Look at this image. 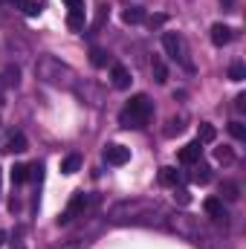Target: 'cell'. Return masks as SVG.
Here are the masks:
<instances>
[{"mask_svg": "<svg viewBox=\"0 0 246 249\" xmlns=\"http://www.w3.org/2000/svg\"><path fill=\"white\" fill-rule=\"evenodd\" d=\"M18 81H20V70H18V67H6L3 84H6V87H18Z\"/></svg>", "mask_w": 246, "mask_h": 249, "instance_id": "ffe728a7", "label": "cell"}, {"mask_svg": "<svg viewBox=\"0 0 246 249\" xmlns=\"http://www.w3.org/2000/svg\"><path fill=\"white\" fill-rule=\"evenodd\" d=\"M159 183H162V186H174L177 188V183H180V171L171 168V165H165V168L159 171Z\"/></svg>", "mask_w": 246, "mask_h": 249, "instance_id": "30bf717a", "label": "cell"}, {"mask_svg": "<svg viewBox=\"0 0 246 249\" xmlns=\"http://www.w3.org/2000/svg\"><path fill=\"white\" fill-rule=\"evenodd\" d=\"M162 47H165V55L168 58H183V41H180V35L177 32H165L162 35Z\"/></svg>", "mask_w": 246, "mask_h": 249, "instance_id": "277c9868", "label": "cell"}, {"mask_svg": "<svg viewBox=\"0 0 246 249\" xmlns=\"http://www.w3.org/2000/svg\"><path fill=\"white\" fill-rule=\"evenodd\" d=\"M151 70H154V81L157 84H165L168 81V67L162 64V58H154L151 61Z\"/></svg>", "mask_w": 246, "mask_h": 249, "instance_id": "8fae6325", "label": "cell"}, {"mask_svg": "<svg viewBox=\"0 0 246 249\" xmlns=\"http://www.w3.org/2000/svg\"><path fill=\"white\" fill-rule=\"evenodd\" d=\"M232 38H235V29L232 26H226V23H214L211 26V44L214 47H226Z\"/></svg>", "mask_w": 246, "mask_h": 249, "instance_id": "8992f818", "label": "cell"}, {"mask_svg": "<svg viewBox=\"0 0 246 249\" xmlns=\"http://www.w3.org/2000/svg\"><path fill=\"white\" fill-rule=\"evenodd\" d=\"M78 168H81V157H78V154H70V157L61 162V171H64V174H75Z\"/></svg>", "mask_w": 246, "mask_h": 249, "instance_id": "9a60e30c", "label": "cell"}, {"mask_svg": "<svg viewBox=\"0 0 246 249\" xmlns=\"http://www.w3.org/2000/svg\"><path fill=\"white\" fill-rule=\"evenodd\" d=\"M84 209H87V194H84V191H75V194H72V200H70V206L58 214V226L72 223V217H75V214H81Z\"/></svg>", "mask_w": 246, "mask_h": 249, "instance_id": "7a4b0ae2", "label": "cell"}, {"mask_svg": "<svg viewBox=\"0 0 246 249\" xmlns=\"http://www.w3.org/2000/svg\"><path fill=\"white\" fill-rule=\"evenodd\" d=\"M214 136H217V130H214L209 122L200 124V136H197V142H214Z\"/></svg>", "mask_w": 246, "mask_h": 249, "instance_id": "d6986e66", "label": "cell"}, {"mask_svg": "<svg viewBox=\"0 0 246 249\" xmlns=\"http://www.w3.org/2000/svg\"><path fill=\"white\" fill-rule=\"evenodd\" d=\"M107 18H110V6H107V3H102V6H99V12H96V20H93V29H102Z\"/></svg>", "mask_w": 246, "mask_h": 249, "instance_id": "ac0fdd59", "label": "cell"}, {"mask_svg": "<svg viewBox=\"0 0 246 249\" xmlns=\"http://www.w3.org/2000/svg\"><path fill=\"white\" fill-rule=\"evenodd\" d=\"M232 3H235V0H223V6H232Z\"/></svg>", "mask_w": 246, "mask_h": 249, "instance_id": "d6a6232c", "label": "cell"}, {"mask_svg": "<svg viewBox=\"0 0 246 249\" xmlns=\"http://www.w3.org/2000/svg\"><path fill=\"white\" fill-rule=\"evenodd\" d=\"M90 64L93 67H105L107 64V53L105 50H90Z\"/></svg>", "mask_w": 246, "mask_h": 249, "instance_id": "603a6c76", "label": "cell"}, {"mask_svg": "<svg viewBox=\"0 0 246 249\" xmlns=\"http://www.w3.org/2000/svg\"><path fill=\"white\" fill-rule=\"evenodd\" d=\"M148 23L151 26H162L165 23V15H154V18H148Z\"/></svg>", "mask_w": 246, "mask_h": 249, "instance_id": "83f0119b", "label": "cell"}, {"mask_svg": "<svg viewBox=\"0 0 246 249\" xmlns=\"http://www.w3.org/2000/svg\"><path fill=\"white\" fill-rule=\"evenodd\" d=\"M229 78H232V81H244L246 78V67L244 64H232V67H229Z\"/></svg>", "mask_w": 246, "mask_h": 249, "instance_id": "cb8c5ba5", "label": "cell"}, {"mask_svg": "<svg viewBox=\"0 0 246 249\" xmlns=\"http://www.w3.org/2000/svg\"><path fill=\"white\" fill-rule=\"evenodd\" d=\"M122 20L124 23H130V26H133V23H142V20H145V12H142L139 6H130V9H124L122 12Z\"/></svg>", "mask_w": 246, "mask_h": 249, "instance_id": "7c38bea8", "label": "cell"}, {"mask_svg": "<svg viewBox=\"0 0 246 249\" xmlns=\"http://www.w3.org/2000/svg\"><path fill=\"white\" fill-rule=\"evenodd\" d=\"M235 102H238V110H246V96H244V93H241V96H238Z\"/></svg>", "mask_w": 246, "mask_h": 249, "instance_id": "f546056e", "label": "cell"}, {"mask_svg": "<svg viewBox=\"0 0 246 249\" xmlns=\"http://www.w3.org/2000/svg\"><path fill=\"white\" fill-rule=\"evenodd\" d=\"M180 130H183V122H180V119H171L168 127H165V136H174V133H180Z\"/></svg>", "mask_w": 246, "mask_h": 249, "instance_id": "4316f807", "label": "cell"}, {"mask_svg": "<svg viewBox=\"0 0 246 249\" xmlns=\"http://www.w3.org/2000/svg\"><path fill=\"white\" fill-rule=\"evenodd\" d=\"M214 160H217V162H226V165H229V162L235 160V154H232V148H226V145H223V148H214Z\"/></svg>", "mask_w": 246, "mask_h": 249, "instance_id": "44dd1931", "label": "cell"}, {"mask_svg": "<svg viewBox=\"0 0 246 249\" xmlns=\"http://www.w3.org/2000/svg\"><path fill=\"white\" fill-rule=\"evenodd\" d=\"M26 180H29V165H15V168H12V183L20 186V183H26Z\"/></svg>", "mask_w": 246, "mask_h": 249, "instance_id": "2e32d148", "label": "cell"}, {"mask_svg": "<svg viewBox=\"0 0 246 249\" xmlns=\"http://www.w3.org/2000/svg\"><path fill=\"white\" fill-rule=\"evenodd\" d=\"M105 160H107V165H124L130 160V148H124V145H107L105 148Z\"/></svg>", "mask_w": 246, "mask_h": 249, "instance_id": "5b68a950", "label": "cell"}, {"mask_svg": "<svg viewBox=\"0 0 246 249\" xmlns=\"http://www.w3.org/2000/svg\"><path fill=\"white\" fill-rule=\"evenodd\" d=\"M191 180H194L197 186H206V183L211 180V168H209V165H197V168L191 171Z\"/></svg>", "mask_w": 246, "mask_h": 249, "instance_id": "5bb4252c", "label": "cell"}, {"mask_svg": "<svg viewBox=\"0 0 246 249\" xmlns=\"http://www.w3.org/2000/svg\"><path fill=\"white\" fill-rule=\"evenodd\" d=\"M229 133H232L235 139H246V127H244V122H232V124H229Z\"/></svg>", "mask_w": 246, "mask_h": 249, "instance_id": "d4e9b609", "label": "cell"}, {"mask_svg": "<svg viewBox=\"0 0 246 249\" xmlns=\"http://www.w3.org/2000/svg\"><path fill=\"white\" fill-rule=\"evenodd\" d=\"M200 154H203V142L194 139V142H188L183 151H180V162H183V165H191V162L200 160Z\"/></svg>", "mask_w": 246, "mask_h": 249, "instance_id": "9c48e42d", "label": "cell"}, {"mask_svg": "<svg viewBox=\"0 0 246 249\" xmlns=\"http://www.w3.org/2000/svg\"><path fill=\"white\" fill-rule=\"evenodd\" d=\"M220 191H223L226 200H238V197H241V186H238V183H223Z\"/></svg>", "mask_w": 246, "mask_h": 249, "instance_id": "7402d4cb", "label": "cell"}, {"mask_svg": "<svg viewBox=\"0 0 246 249\" xmlns=\"http://www.w3.org/2000/svg\"><path fill=\"white\" fill-rule=\"evenodd\" d=\"M12 249H23V241H15V247Z\"/></svg>", "mask_w": 246, "mask_h": 249, "instance_id": "1f68e13d", "label": "cell"}, {"mask_svg": "<svg viewBox=\"0 0 246 249\" xmlns=\"http://www.w3.org/2000/svg\"><path fill=\"white\" fill-rule=\"evenodd\" d=\"M67 26H70V29H84V9H70Z\"/></svg>", "mask_w": 246, "mask_h": 249, "instance_id": "4fadbf2b", "label": "cell"}, {"mask_svg": "<svg viewBox=\"0 0 246 249\" xmlns=\"http://www.w3.org/2000/svg\"><path fill=\"white\" fill-rule=\"evenodd\" d=\"M26 148H29V142H26V136H23L20 130H18V133H12V136L6 139V145H3V151H6V154H23Z\"/></svg>", "mask_w": 246, "mask_h": 249, "instance_id": "ba28073f", "label": "cell"}, {"mask_svg": "<svg viewBox=\"0 0 246 249\" xmlns=\"http://www.w3.org/2000/svg\"><path fill=\"white\" fill-rule=\"evenodd\" d=\"M151 113H154L151 99H148L145 93H136V96L127 102V107L119 113V124H122V127H133V130H139V127L148 124Z\"/></svg>", "mask_w": 246, "mask_h": 249, "instance_id": "6da1fadb", "label": "cell"}, {"mask_svg": "<svg viewBox=\"0 0 246 249\" xmlns=\"http://www.w3.org/2000/svg\"><path fill=\"white\" fill-rule=\"evenodd\" d=\"M110 78H113V87L116 90H127L130 87V72H127V67H122V64H113L110 67Z\"/></svg>", "mask_w": 246, "mask_h": 249, "instance_id": "52a82bcc", "label": "cell"}, {"mask_svg": "<svg viewBox=\"0 0 246 249\" xmlns=\"http://www.w3.org/2000/svg\"><path fill=\"white\" fill-rule=\"evenodd\" d=\"M18 3H20V9H23L29 18L41 15V9H44V3H38V0H18Z\"/></svg>", "mask_w": 246, "mask_h": 249, "instance_id": "e0dca14e", "label": "cell"}, {"mask_svg": "<svg viewBox=\"0 0 246 249\" xmlns=\"http://www.w3.org/2000/svg\"><path fill=\"white\" fill-rule=\"evenodd\" d=\"M3 244H6V232L0 229V247H3Z\"/></svg>", "mask_w": 246, "mask_h": 249, "instance_id": "4dcf8cb0", "label": "cell"}, {"mask_svg": "<svg viewBox=\"0 0 246 249\" xmlns=\"http://www.w3.org/2000/svg\"><path fill=\"white\" fill-rule=\"evenodd\" d=\"M64 249H78V247H75V244H70V247H64Z\"/></svg>", "mask_w": 246, "mask_h": 249, "instance_id": "836d02e7", "label": "cell"}, {"mask_svg": "<svg viewBox=\"0 0 246 249\" xmlns=\"http://www.w3.org/2000/svg\"><path fill=\"white\" fill-rule=\"evenodd\" d=\"M0 3H6V0H0Z\"/></svg>", "mask_w": 246, "mask_h": 249, "instance_id": "e575fe53", "label": "cell"}, {"mask_svg": "<svg viewBox=\"0 0 246 249\" xmlns=\"http://www.w3.org/2000/svg\"><path fill=\"white\" fill-rule=\"evenodd\" d=\"M203 209H206V214H209L214 223H223V226H226V220H229V212L223 209V200H220V197H209V200L203 203Z\"/></svg>", "mask_w": 246, "mask_h": 249, "instance_id": "3957f363", "label": "cell"}, {"mask_svg": "<svg viewBox=\"0 0 246 249\" xmlns=\"http://www.w3.org/2000/svg\"><path fill=\"white\" fill-rule=\"evenodd\" d=\"M70 9H84V0H64Z\"/></svg>", "mask_w": 246, "mask_h": 249, "instance_id": "f1b7e54d", "label": "cell"}, {"mask_svg": "<svg viewBox=\"0 0 246 249\" xmlns=\"http://www.w3.org/2000/svg\"><path fill=\"white\" fill-rule=\"evenodd\" d=\"M174 200H177L180 206H188V203H191V194H188L185 188H177V191H174Z\"/></svg>", "mask_w": 246, "mask_h": 249, "instance_id": "484cf974", "label": "cell"}]
</instances>
